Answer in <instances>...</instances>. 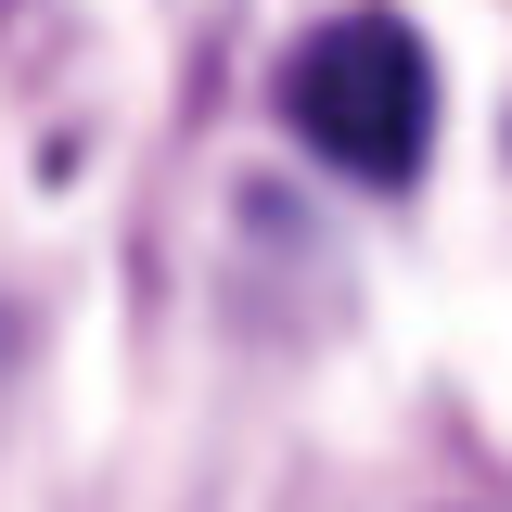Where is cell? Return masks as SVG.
<instances>
[{
	"label": "cell",
	"instance_id": "obj_1",
	"mask_svg": "<svg viewBox=\"0 0 512 512\" xmlns=\"http://www.w3.org/2000/svg\"><path fill=\"white\" fill-rule=\"evenodd\" d=\"M282 116L320 141V167H346L372 192L423 180V141H436V52H423V26L384 13V0L308 26L295 64H282Z\"/></svg>",
	"mask_w": 512,
	"mask_h": 512
}]
</instances>
